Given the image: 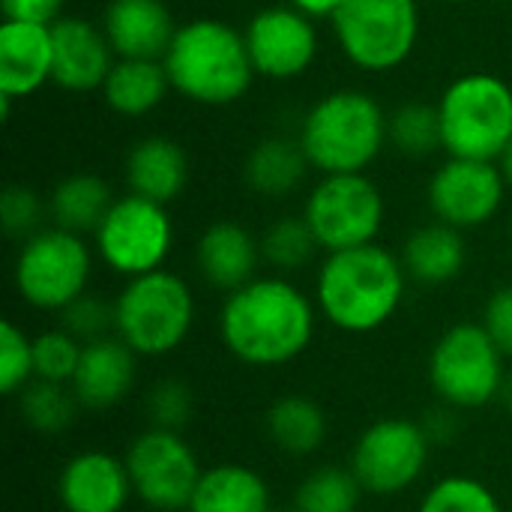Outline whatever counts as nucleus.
<instances>
[{
    "label": "nucleus",
    "mask_w": 512,
    "mask_h": 512,
    "mask_svg": "<svg viewBox=\"0 0 512 512\" xmlns=\"http://www.w3.org/2000/svg\"><path fill=\"white\" fill-rule=\"evenodd\" d=\"M54 72V39L51 24L36 21H3L0 24V93L30 96Z\"/></svg>",
    "instance_id": "nucleus-19"
},
{
    "label": "nucleus",
    "mask_w": 512,
    "mask_h": 512,
    "mask_svg": "<svg viewBox=\"0 0 512 512\" xmlns=\"http://www.w3.org/2000/svg\"><path fill=\"white\" fill-rule=\"evenodd\" d=\"M135 495L156 512H186L201 480L198 456L180 432L150 429L138 435L126 453Z\"/></svg>",
    "instance_id": "nucleus-12"
},
{
    "label": "nucleus",
    "mask_w": 512,
    "mask_h": 512,
    "mask_svg": "<svg viewBox=\"0 0 512 512\" xmlns=\"http://www.w3.org/2000/svg\"><path fill=\"white\" fill-rule=\"evenodd\" d=\"M417 512H504L495 492L474 477H444L420 501Z\"/></svg>",
    "instance_id": "nucleus-33"
},
{
    "label": "nucleus",
    "mask_w": 512,
    "mask_h": 512,
    "mask_svg": "<svg viewBox=\"0 0 512 512\" xmlns=\"http://www.w3.org/2000/svg\"><path fill=\"white\" fill-rule=\"evenodd\" d=\"M429 450L432 438L420 423L399 417L378 420L360 435L351 453V471L366 492L399 495L423 477Z\"/></svg>",
    "instance_id": "nucleus-13"
},
{
    "label": "nucleus",
    "mask_w": 512,
    "mask_h": 512,
    "mask_svg": "<svg viewBox=\"0 0 512 512\" xmlns=\"http://www.w3.org/2000/svg\"><path fill=\"white\" fill-rule=\"evenodd\" d=\"M273 512H300V510H297V507H294V510H273Z\"/></svg>",
    "instance_id": "nucleus-43"
},
{
    "label": "nucleus",
    "mask_w": 512,
    "mask_h": 512,
    "mask_svg": "<svg viewBox=\"0 0 512 512\" xmlns=\"http://www.w3.org/2000/svg\"><path fill=\"white\" fill-rule=\"evenodd\" d=\"M267 435L282 453L309 456L327 438V417L306 396H282L267 411Z\"/></svg>",
    "instance_id": "nucleus-28"
},
{
    "label": "nucleus",
    "mask_w": 512,
    "mask_h": 512,
    "mask_svg": "<svg viewBox=\"0 0 512 512\" xmlns=\"http://www.w3.org/2000/svg\"><path fill=\"white\" fill-rule=\"evenodd\" d=\"M294 9L306 12L309 18H324V15H333L339 9L342 0H288Z\"/></svg>",
    "instance_id": "nucleus-41"
},
{
    "label": "nucleus",
    "mask_w": 512,
    "mask_h": 512,
    "mask_svg": "<svg viewBox=\"0 0 512 512\" xmlns=\"http://www.w3.org/2000/svg\"><path fill=\"white\" fill-rule=\"evenodd\" d=\"M483 327L492 336V342L498 345V351L512 360V285L495 291L486 303V315H483Z\"/></svg>",
    "instance_id": "nucleus-39"
},
{
    "label": "nucleus",
    "mask_w": 512,
    "mask_h": 512,
    "mask_svg": "<svg viewBox=\"0 0 512 512\" xmlns=\"http://www.w3.org/2000/svg\"><path fill=\"white\" fill-rule=\"evenodd\" d=\"M318 240L309 228V222L300 216H285V219H276L264 237H261V258L276 267V270H300L312 261V255L318 252Z\"/></svg>",
    "instance_id": "nucleus-32"
},
{
    "label": "nucleus",
    "mask_w": 512,
    "mask_h": 512,
    "mask_svg": "<svg viewBox=\"0 0 512 512\" xmlns=\"http://www.w3.org/2000/svg\"><path fill=\"white\" fill-rule=\"evenodd\" d=\"M501 171H504V177H507V186H512V141L510 147L504 150V156H501Z\"/></svg>",
    "instance_id": "nucleus-42"
},
{
    "label": "nucleus",
    "mask_w": 512,
    "mask_h": 512,
    "mask_svg": "<svg viewBox=\"0 0 512 512\" xmlns=\"http://www.w3.org/2000/svg\"><path fill=\"white\" fill-rule=\"evenodd\" d=\"M438 117L450 159L495 162L512 141V87L489 72L462 75L444 90Z\"/></svg>",
    "instance_id": "nucleus-5"
},
{
    "label": "nucleus",
    "mask_w": 512,
    "mask_h": 512,
    "mask_svg": "<svg viewBox=\"0 0 512 512\" xmlns=\"http://www.w3.org/2000/svg\"><path fill=\"white\" fill-rule=\"evenodd\" d=\"M66 0H0V9L9 21H36L54 24Z\"/></svg>",
    "instance_id": "nucleus-40"
},
{
    "label": "nucleus",
    "mask_w": 512,
    "mask_h": 512,
    "mask_svg": "<svg viewBox=\"0 0 512 512\" xmlns=\"http://www.w3.org/2000/svg\"><path fill=\"white\" fill-rule=\"evenodd\" d=\"M111 204H114V198H111V189L102 177L72 174L54 186L48 210H51L54 228L84 234V231H96L102 225Z\"/></svg>",
    "instance_id": "nucleus-26"
},
{
    "label": "nucleus",
    "mask_w": 512,
    "mask_h": 512,
    "mask_svg": "<svg viewBox=\"0 0 512 512\" xmlns=\"http://www.w3.org/2000/svg\"><path fill=\"white\" fill-rule=\"evenodd\" d=\"M90 249L81 234L63 228H42L24 240L15 258V288L27 306L39 312H63L87 291Z\"/></svg>",
    "instance_id": "nucleus-9"
},
{
    "label": "nucleus",
    "mask_w": 512,
    "mask_h": 512,
    "mask_svg": "<svg viewBox=\"0 0 512 512\" xmlns=\"http://www.w3.org/2000/svg\"><path fill=\"white\" fill-rule=\"evenodd\" d=\"M132 495L126 462L102 450L72 456L57 480V498L66 512H123Z\"/></svg>",
    "instance_id": "nucleus-17"
},
{
    "label": "nucleus",
    "mask_w": 512,
    "mask_h": 512,
    "mask_svg": "<svg viewBox=\"0 0 512 512\" xmlns=\"http://www.w3.org/2000/svg\"><path fill=\"white\" fill-rule=\"evenodd\" d=\"M84 345L69 336L63 327L48 330L33 339V378L51 381V384H72L75 369L81 363Z\"/></svg>",
    "instance_id": "nucleus-34"
},
{
    "label": "nucleus",
    "mask_w": 512,
    "mask_h": 512,
    "mask_svg": "<svg viewBox=\"0 0 512 512\" xmlns=\"http://www.w3.org/2000/svg\"><path fill=\"white\" fill-rule=\"evenodd\" d=\"M54 72L51 81L69 93H90L105 84L114 60V48L102 27L81 15H66L51 24Z\"/></svg>",
    "instance_id": "nucleus-16"
},
{
    "label": "nucleus",
    "mask_w": 512,
    "mask_h": 512,
    "mask_svg": "<svg viewBox=\"0 0 512 512\" xmlns=\"http://www.w3.org/2000/svg\"><path fill=\"white\" fill-rule=\"evenodd\" d=\"M447 3H465V0H447Z\"/></svg>",
    "instance_id": "nucleus-44"
},
{
    "label": "nucleus",
    "mask_w": 512,
    "mask_h": 512,
    "mask_svg": "<svg viewBox=\"0 0 512 512\" xmlns=\"http://www.w3.org/2000/svg\"><path fill=\"white\" fill-rule=\"evenodd\" d=\"M135 384V351L120 339H96L81 351V363L72 378V393L81 408L105 411L129 396Z\"/></svg>",
    "instance_id": "nucleus-20"
},
{
    "label": "nucleus",
    "mask_w": 512,
    "mask_h": 512,
    "mask_svg": "<svg viewBox=\"0 0 512 512\" xmlns=\"http://www.w3.org/2000/svg\"><path fill=\"white\" fill-rule=\"evenodd\" d=\"M60 327L84 345L105 339V333L114 327V306H108L96 294H84L60 312Z\"/></svg>",
    "instance_id": "nucleus-36"
},
{
    "label": "nucleus",
    "mask_w": 512,
    "mask_h": 512,
    "mask_svg": "<svg viewBox=\"0 0 512 512\" xmlns=\"http://www.w3.org/2000/svg\"><path fill=\"white\" fill-rule=\"evenodd\" d=\"M387 141L405 153V156H429L432 150L441 147V117L438 108L426 102H408L399 105L387 117Z\"/></svg>",
    "instance_id": "nucleus-30"
},
{
    "label": "nucleus",
    "mask_w": 512,
    "mask_h": 512,
    "mask_svg": "<svg viewBox=\"0 0 512 512\" xmlns=\"http://www.w3.org/2000/svg\"><path fill=\"white\" fill-rule=\"evenodd\" d=\"M507 381L504 354L483 324L450 327L429 354V384L450 408H483Z\"/></svg>",
    "instance_id": "nucleus-8"
},
{
    "label": "nucleus",
    "mask_w": 512,
    "mask_h": 512,
    "mask_svg": "<svg viewBox=\"0 0 512 512\" xmlns=\"http://www.w3.org/2000/svg\"><path fill=\"white\" fill-rule=\"evenodd\" d=\"M189 512H273L270 489L246 465H216L201 474Z\"/></svg>",
    "instance_id": "nucleus-24"
},
{
    "label": "nucleus",
    "mask_w": 512,
    "mask_h": 512,
    "mask_svg": "<svg viewBox=\"0 0 512 512\" xmlns=\"http://www.w3.org/2000/svg\"><path fill=\"white\" fill-rule=\"evenodd\" d=\"M102 30L120 60H162L177 36L165 0H111Z\"/></svg>",
    "instance_id": "nucleus-18"
},
{
    "label": "nucleus",
    "mask_w": 512,
    "mask_h": 512,
    "mask_svg": "<svg viewBox=\"0 0 512 512\" xmlns=\"http://www.w3.org/2000/svg\"><path fill=\"white\" fill-rule=\"evenodd\" d=\"M384 213V195L366 174H327L312 189L303 219L330 255L375 243Z\"/></svg>",
    "instance_id": "nucleus-10"
},
{
    "label": "nucleus",
    "mask_w": 512,
    "mask_h": 512,
    "mask_svg": "<svg viewBox=\"0 0 512 512\" xmlns=\"http://www.w3.org/2000/svg\"><path fill=\"white\" fill-rule=\"evenodd\" d=\"M147 411L153 420V429H168V432H180L192 414V390L183 381H159L150 390L147 399Z\"/></svg>",
    "instance_id": "nucleus-38"
},
{
    "label": "nucleus",
    "mask_w": 512,
    "mask_h": 512,
    "mask_svg": "<svg viewBox=\"0 0 512 512\" xmlns=\"http://www.w3.org/2000/svg\"><path fill=\"white\" fill-rule=\"evenodd\" d=\"M171 87L162 60H117L102 84L105 102L120 117H144Z\"/></svg>",
    "instance_id": "nucleus-25"
},
{
    "label": "nucleus",
    "mask_w": 512,
    "mask_h": 512,
    "mask_svg": "<svg viewBox=\"0 0 512 512\" xmlns=\"http://www.w3.org/2000/svg\"><path fill=\"white\" fill-rule=\"evenodd\" d=\"M171 246L174 225L165 204H156L135 192L117 198L96 228L99 258L126 279L162 270Z\"/></svg>",
    "instance_id": "nucleus-11"
},
{
    "label": "nucleus",
    "mask_w": 512,
    "mask_h": 512,
    "mask_svg": "<svg viewBox=\"0 0 512 512\" xmlns=\"http://www.w3.org/2000/svg\"><path fill=\"white\" fill-rule=\"evenodd\" d=\"M366 489L345 468H318L297 489L300 512H357L360 495Z\"/></svg>",
    "instance_id": "nucleus-29"
},
{
    "label": "nucleus",
    "mask_w": 512,
    "mask_h": 512,
    "mask_svg": "<svg viewBox=\"0 0 512 512\" xmlns=\"http://www.w3.org/2000/svg\"><path fill=\"white\" fill-rule=\"evenodd\" d=\"M195 321V297L186 279L153 270L126 282L114 300V330L123 345L141 357L177 351Z\"/></svg>",
    "instance_id": "nucleus-6"
},
{
    "label": "nucleus",
    "mask_w": 512,
    "mask_h": 512,
    "mask_svg": "<svg viewBox=\"0 0 512 512\" xmlns=\"http://www.w3.org/2000/svg\"><path fill=\"white\" fill-rule=\"evenodd\" d=\"M504 192L507 177L495 162L447 159L429 180V207L438 222L465 231L495 219Z\"/></svg>",
    "instance_id": "nucleus-14"
},
{
    "label": "nucleus",
    "mask_w": 512,
    "mask_h": 512,
    "mask_svg": "<svg viewBox=\"0 0 512 512\" xmlns=\"http://www.w3.org/2000/svg\"><path fill=\"white\" fill-rule=\"evenodd\" d=\"M312 300L282 276L252 279L222 303L219 336L246 366L273 369L297 360L315 339Z\"/></svg>",
    "instance_id": "nucleus-1"
},
{
    "label": "nucleus",
    "mask_w": 512,
    "mask_h": 512,
    "mask_svg": "<svg viewBox=\"0 0 512 512\" xmlns=\"http://www.w3.org/2000/svg\"><path fill=\"white\" fill-rule=\"evenodd\" d=\"M162 63L171 87L201 105L237 102L255 75L246 36L216 18H195L177 27Z\"/></svg>",
    "instance_id": "nucleus-3"
},
{
    "label": "nucleus",
    "mask_w": 512,
    "mask_h": 512,
    "mask_svg": "<svg viewBox=\"0 0 512 512\" xmlns=\"http://www.w3.org/2000/svg\"><path fill=\"white\" fill-rule=\"evenodd\" d=\"M408 273L402 258L369 243L345 252H330L318 270V312L345 333H375L402 306Z\"/></svg>",
    "instance_id": "nucleus-2"
},
{
    "label": "nucleus",
    "mask_w": 512,
    "mask_h": 512,
    "mask_svg": "<svg viewBox=\"0 0 512 512\" xmlns=\"http://www.w3.org/2000/svg\"><path fill=\"white\" fill-rule=\"evenodd\" d=\"M468 261L465 237L459 228L432 222L417 228L402 246V267L408 279L423 285H447L453 282Z\"/></svg>",
    "instance_id": "nucleus-23"
},
{
    "label": "nucleus",
    "mask_w": 512,
    "mask_h": 512,
    "mask_svg": "<svg viewBox=\"0 0 512 512\" xmlns=\"http://www.w3.org/2000/svg\"><path fill=\"white\" fill-rule=\"evenodd\" d=\"M42 201L33 189L27 186H9L0 195V219L9 237L15 240H30L33 234H39V222H42Z\"/></svg>",
    "instance_id": "nucleus-37"
},
{
    "label": "nucleus",
    "mask_w": 512,
    "mask_h": 512,
    "mask_svg": "<svg viewBox=\"0 0 512 512\" xmlns=\"http://www.w3.org/2000/svg\"><path fill=\"white\" fill-rule=\"evenodd\" d=\"M33 378V339L15 324H0V390L15 396Z\"/></svg>",
    "instance_id": "nucleus-35"
},
{
    "label": "nucleus",
    "mask_w": 512,
    "mask_h": 512,
    "mask_svg": "<svg viewBox=\"0 0 512 512\" xmlns=\"http://www.w3.org/2000/svg\"><path fill=\"white\" fill-rule=\"evenodd\" d=\"M75 411H78V399L66 384L33 381L21 393V417L42 435H57L69 429Z\"/></svg>",
    "instance_id": "nucleus-31"
},
{
    "label": "nucleus",
    "mask_w": 512,
    "mask_h": 512,
    "mask_svg": "<svg viewBox=\"0 0 512 512\" xmlns=\"http://www.w3.org/2000/svg\"><path fill=\"white\" fill-rule=\"evenodd\" d=\"M195 264L210 288L231 294L258 279L255 270L261 264V240L237 222H213L198 240Z\"/></svg>",
    "instance_id": "nucleus-21"
},
{
    "label": "nucleus",
    "mask_w": 512,
    "mask_h": 512,
    "mask_svg": "<svg viewBox=\"0 0 512 512\" xmlns=\"http://www.w3.org/2000/svg\"><path fill=\"white\" fill-rule=\"evenodd\" d=\"M186 512H189V510H186Z\"/></svg>",
    "instance_id": "nucleus-45"
},
{
    "label": "nucleus",
    "mask_w": 512,
    "mask_h": 512,
    "mask_svg": "<svg viewBox=\"0 0 512 512\" xmlns=\"http://www.w3.org/2000/svg\"><path fill=\"white\" fill-rule=\"evenodd\" d=\"M387 141L381 105L360 90L327 93L303 120L300 147L312 168L324 174H363Z\"/></svg>",
    "instance_id": "nucleus-4"
},
{
    "label": "nucleus",
    "mask_w": 512,
    "mask_h": 512,
    "mask_svg": "<svg viewBox=\"0 0 512 512\" xmlns=\"http://www.w3.org/2000/svg\"><path fill=\"white\" fill-rule=\"evenodd\" d=\"M345 57L366 72H390L417 45V0H342L330 15Z\"/></svg>",
    "instance_id": "nucleus-7"
},
{
    "label": "nucleus",
    "mask_w": 512,
    "mask_h": 512,
    "mask_svg": "<svg viewBox=\"0 0 512 512\" xmlns=\"http://www.w3.org/2000/svg\"><path fill=\"white\" fill-rule=\"evenodd\" d=\"M243 36L255 72L276 81L303 75L318 54V30L312 18L294 6H267L255 12Z\"/></svg>",
    "instance_id": "nucleus-15"
},
{
    "label": "nucleus",
    "mask_w": 512,
    "mask_h": 512,
    "mask_svg": "<svg viewBox=\"0 0 512 512\" xmlns=\"http://www.w3.org/2000/svg\"><path fill=\"white\" fill-rule=\"evenodd\" d=\"M126 183L135 195L150 198L156 204L174 201L189 183V159L186 150L165 138L150 135L141 138L126 159Z\"/></svg>",
    "instance_id": "nucleus-22"
},
{
    "label": "nucleus",
    "mask_w": 512,
    "mask_h": 512,
    "mask_svg": "<svg viewBox=\"0 0 512 512\" xmlns=\"http://www.w3.org/2000/svg\"><path fill=\"white\" fill-rule=\"evenodd\" d=\"M306 168H309V159H306L300 141L267 138L249 153L243 177L258 195L282 198L303 183Z\"/></svg>",
    "instance_id": "nucleus-27"
}]
</instances>
